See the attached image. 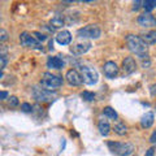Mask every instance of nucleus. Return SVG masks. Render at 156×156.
Masks as SVG:
<instances>
[{
    "mask_svg": "<svg viewBox=\"0 0 156 156\" xmlns=\"http://www.w3.org/2000/svg\"><path fill=\"white\" fill-rule=\"evenodd\" d=\"M126 44H128L129 50L135 53L136 56H139L140 58H146L148 57L147 55V44L143 42V39L140 37H136V35H128L126 37Z\"/></svg>",
    "mask_w": 156,
    "mask_h": 156,
    "instance_id": "1",
    "label": "nucleus"
},
{
    "mask_svg": "<svg viewBox=\"0 0 156 156\" xmlns=\"http://www.w3.org/2000/svg\"><path fill=\"white\" fill-rule=\"evenodd\" d=\"M108 147L119 156H130L134 152V146L128 142H108Z\"/></svg>",
    "mask_w": 156,
    "mask_h": 156,
    "instance_id": "2",
    "label": "nucleus"
},
{
    "mask_svg": "<svg viewBox=\"0 0 156 156\" xmlns=\"http://www.w3.org/2000/svg\"><path fill=\"white\" fill-rule=\"evenodd\" d=\"M20 42H21V44L23 47L31 48V50H39V51L43 50L42 43L39 42L35 37H33L31 34L27 33V31H23L21 35H20Z\"/></svg>",
    "mask_w": 156,
    "mask_h": 156,
    "instance_id": "3",
    "label": "nucleus"
},
{
    "mask_svg": "<svg viewBox=\"0 0 156 156\" xmlns=\"http://www.w3.org/2000/svg\"><path fill=\"white\" fill-rule=\"evenodd\" d=\"M41 85L44 89H56V87H60L62 85V78L58 77L56 74H52V73H44L43 78L41 80Z\"/></svg>",
    "mask_w": 156,
    "mask_h": 156,
    "instance_id": "4",
    "label": "nucleus"
},
{
    "mask_svg": "<svg viewBox=\"0 0 156 156\" xmlns=\"http://www.w3.org/2000/svg\"><path fill=\"white\" fill-rule=\"evenodd\" d=\"M77 35L83 39H98L101 35V30L98 25H87L77 31Z\"/></svg>",
    "mask_w": 156,
    "mask_h": 156,
    "instance_id": "5",
    "label": "nucleus"
},
{
    "mask_svg": "<svg viewBox=\"0 0 156 156\" xmlns=\"http://www.w3.org/2000/svg\"><path fill=\"white\" fill-rule=\"evenodd\" d=\"M33 96L34 99H37L38 101H42V103H47V101H51L55 99V92H52L50 90L44 89V87H33Z\"/></svg>",
    "mask_w": 156,
    "mask_h": 156,
    "instance_id": "6",
    "label": "nucleus"
},
{
    "mask_svg": "<svg viewBox=\"0 0 156 156\" xmlns=\"http://www.w3.org/2000/svg\"><path fill=\"white\" fill-rule=\"evenodd\" d=\"M80 70H81L82 81H83V83H86V85H95L96 82H98V80H99L98 72L94 69V68H90V66H81Z\"/></svg>",
    "mask_w": 156,
    "mask_h": 156,
    "instance_id": "7",
    "label": "nucleus"
},
{
    "mask_svg": "<svg viewBox=\"0 0 156 156\" xmlns=\"http://www.w3.org/2000/svg\"><path fill=\"white\" fill-rule=\"evenodd\" d=\"M65 80L70 86H80L82 82H83L82 81V77H81V73H78V70H76V69L68 70L65 74Z\"/></svg>",
    "mask_w": 156,
    "mask_h": 156,
    "instance_id": "8",
    "label": "nucleus"
},
{
    "mask_svg": "<svg viewBox=\"0 0 156 156\" xmlns=\"http://www.w3.org/2000/svg\"><path fill=\"white\" fill-rule=\"evenodd\" d=\"M103 72L107 78L113 80V78L117 77V74H119V66H117L115 61H107L103 66Z\"/></svg>",
    "mask_w": 156,
    "mask_h": 156,
    "instance_id": "9",
    "label": "nucleus"
},
{
    "mask_svg": "<svg viewBox=\"0 0 156 156\" xmlns=\"http://www.w3.org/2000/svg\"><path fill=\"white\" fill-rule=\"evenodd\" d=\"M122 73H124V76H129L131 74V73H134L136 70V62L133 57H125L124 58V61H122Z\"/></svg>",
    "mask_w": 156,
    "mask_h": 156,
    "instance_id": "10",
    "label": "nucleus"
},
{
    "mask_svg": "<svg viewBox=\"0 0 156 156\" xmlns=\"http://www.w3.org/2000/svg\"><path fill=\"white\" fill-rule=\"evenodd\" d=\"M138 23L143 27H156V18L151 13H143L138 17Z\"/></svg>",
    "mask_w": 156,
    "mask_h": 156,
    "instance_id": "11",
    "label": "nucleus"
},
{
    "mask_svg": "<svg viewBox=\"0 0 156 156\" xmlns=\"http://www.w3.org/2000/svg\"><path fill=\"white\" fill-rule=\"evenodd\" d=\"M91 48V43L90 42H80L76 43L74 46H72L70 52L74 53V55H83Z\"/></svg>",
    "mask_w": 156,
    "mask_h": 156,
    "instance_id": "12",
    "label": "nucleus"
},
{
    "mask_svg": "<svg viewBox=\"0 0 156 156\" xmlns=\"http://www.w3.org/2000/svg\"><path fill=\"white\" fill-rule=\"evenodd\" d=\"M65 61L61 58V56H51L47 60V66L51 69H61L64 68Z\"/></svg>",
    "mask_w": 156,
    "mask_h": 156,
    "instance_id": "13",
    "label": "nucleus"
},
{
    "mask_svg": "<svg viewBox=\"0 0 156 156\" xmlns=\"http://www.w3.org/2000/svg\"><path fill=\"white\" fill-rule=\"evenodd\" d=\"M56 42L61 46H68L72 42V34L68 30H62L56 35Z\"/></svg>",
    "mask_w": 156,
    "mask_h": 156,
    "instance_id": "14",
    "label": "nucleus"
},
{
    "mask_svg": "<svg viewBox=\"0 0 156 156\" xmlns=\"http://www.w3.org/2000/svg\"><path fill=\"white\" fill-rule=\"evenodd\" d=\"M155 122V115L152 112H147L146 115L142 116V119H140V125H142L143 129H148L151 126L154 125Z\"/></svg>",
    "mask_w": 156,
    "mask_h": 156,
    "instance_id": "15",
    "label": "nucleus"
},
{
    "mask_svg": "<svg viewBox=\"0 0 156 156\" xmlns=\"http://www.w3.org/2000/svg\"><path fill=\"white\" fill-rule=\"evenodd\" d=\"M140 38L143 39L146 44H156V30H150L147 33H144L142 34Z\"/></svg>",
    "mask_w": 156,
    "mask_h": 156,
    "instance_id": "16",
    "label": "nucleus"
},
{
    "mask_svg": "<svg viewBox=\"0 0 156 156\" xmlns=\"http://www.w3.org/2000/svg\"><path fill=\"white\" fill-rule=\"evenodd\" d=\"M98 129H99V131H100V134H101V135L107 136V135L109 134L111 125H109V122H108L107 120L101 119V120H99V122H98Z\"/></svg>",
    "mask_w": 156,
    "mask_h": 156,
    "instance_id": "17",
    "label": "nucleus"
},
{
    "mask_svg": "<svg viewBox=\"0 0 156 156\" xmlns=\"http://www.w3.org/2000/svg\"><path fill=\"white\" fill-rule=\"evenodd\" d=\"M103 113H104L105 117H108L109 120H117V117H119L117 112L112 108V107H105V108L103 109Z\"/></svg>",
    "mask_w": 156,
    "mask_h": 156,
    "instance_id": "18",
    "label": "nucleus"
},
{
    "mask_svg": "<svg viewBox=\"0 0 156 156\" xmlns=\"http://www.w3.org/2000/svg\"><path fill=\"white\" fill-rule=\"evenodd\" d=\"M115 133L119 135H125L128 133V128H126V125L124 122H117L115 125Z\"/></svg>",
    "mask_w": 156,
    "mask_h": 156,
    "instance_id": "19",
    "label": "nucleus"
},
{
    "mask_svg": "<svg viewBox=\"0 0 156 156\" xmlns=\"http://www.w3.org/2000/svg\"><path fill=\"white\" fill-rule=\"evenodd\" d=\"M143 8L146 13H150L151 11H154L156 8V0H146V2H143Z\"/></svg>",
    "mask_w": 156,
    "mask_h": 156,
    "instance_id": "20",
    "label": "nucleus"
},
{
    "mask_svg": "<svg viewBox=\"0 0 156 156\" xmlns=\"http://www.w3.org/2000/svg\"><path fill=\"white\" fill-rule=\"evenodd\" d=\"M51 25L53 27H56V29H60L64 26V18L60 17V16H56V17H53L51 20Z\"/></svg>",
    "mask_w": 156,
    "mask_h": 156,
    "instance_id": "21",
    "label": "nucleus"
},
{
    "mask_svg": "<svg viewBox=\"0 0 156 156\" xmlns=\"http://www.w3.org/2000/svg\"><path fill=\"white\" fill-rule=\"evenodd\" d=\"M82 98H83L85 100H87V101H92L95 99V95H94V92H90V91H83L82 92V95H81Z\"/></svg>",
    "mask_w": 156,
    "mask_h": 156,
    "instance_id": "22",
    "label": "nucleus"
},
{
    "mask_svg": "<svg viewBox=\"0 0 156 156\" xmlns=\"http://www.w3.org/2000/svg\"><path fill=\"white\" fill-rule=\"evenodd\" d=\"M0 41H2V42L8 41V33L4 30V29H2V30H0Z\"/></svg>",
    "mask_w": 156,
    "mask_h": 156,
    "instance_id": "23",
    "label": "nucleus"
},
{
    "mask_svg": "<svg viewBox=\"0 0 156 156\" xmlns=\"http://www.w3.org/2000/svg\"><path fill=\"white\" fill-rule=\"evenodd\" d=\"M0 60H2V70H4V68H5L7 62H8V58L5 56V53H2V56H0Z\"/></svg>",
    "mask_w": 156,
    "mask_h": 156,
    "instance_id": "24",
    "label": "nucleus"
},
{
    "mask_svg": "<svg viewBox=\"0 0 156 156\" xmlns=\"http://www.w3.org/2000/svg\"><path fill=\"white\" fill-rule=\"evenodd\" d=\"M34 35L37 37V39H38L39 42H43V41H46V39H47V37L44 35V34H42V33H38V31H35V33H34Z\"/></svg>",
    "mask_w": 156,
    "mask_h": 156,
    "instance_id": "25",
    "label": "nucleus"
},
{
    "mask_svg": "<svg viewBox=\"0 0 156 156\" xmlns=\"http://www.w3.org/2000/svg\"><path fill=\"white\" fill-rule=\"evenodd\" d=\"M9 104H11L12 107L18 105V99L16 96H11V98H9Z\"/></svg>",
    "mask_w": 156,
    "mask_h": 156,
    "instance_id": "26",
    "label": "nucleus"
},
{
    "mask_svg": "<svg viewBox=\"0 0 156 156\" xmlns=\"http://www.w3.org/2000/svg\"><path fill=\"white\" fill-rule=\"evenodd\" d=\"M21 108H22V111H23V112H31V111H33V107H31L30 104H29V103H23Z\"/></svg>",
    "mask_w": 156,
    "mask_h": 156,
    "instance_id": "27",
    "label": "nucleus"
},
{
    "mask_svg": "<svg viewBox=\"0 0 156 156\" xmlns=\"http://www.w3.org/2000/svg\"><path fill=\"white\" fill-rule=\"evenodd\" d=\"M140 7H143V2H140V0H136V2H134V7H133L134 11H138Z\"/></svg>",
    "mask_w": 156,
    "mask_h": 156,
    "instance_id": "28",
    "label": "nucleus"
},
{
    "mask_svg": "<svg viewBox=\"0 0 156 156\" xmlns=\"http://www.w3.org/2000/svg\"><path fill=\"white\" fill-rule=\"evenodd\" d=\"M154 155H155V147L148 148L147 151H146V154H144V156H154Z\"/></svg>",
    "mask_w": 156,
    "mask_h": 156,
    "instance_id": "29",
    "label": "nucleus"
},
{
    "mask_svg": "<svg viewBox=\"0 0 156 156\" xmlns=\"http://www.w3.org/2000/svg\"><path fill=\"white\" fill-rule=\"evenodd\" d=\"M150 92H151V95L152 96H156V83H154L152 86L150 87Z\"/></svg>",
    "mask_w": 156,
    "mask_h": 156,
    "instance_id": "30",
    "label": "nucleus"
},
{
    "mask_svg": "<svg viewBox=\"0 0 156 156\" xmlns=\"http://www.w3.org/2000/svg\"><path fill=\"white\" fill-rule=\"evenodd\" d=\"M150 142L152 143V144L156 143V131H154V133L151 134V136H150Z\"/></svg>",
    "mask_w": 156,
    "mask_h": 156,
    "instance_id": "31",
    "label": "nucleus"
},
{
    "mask_svg": "<svg viewBox=\"0 0 156 156\" xmlns=\"http://www.w3.org/2000/svg\"><path fill=\"white\" fill-rule=\"evenodd\" d=\"M8 98V92L7 91H2V94H0V99L4 100V99H7Z\"/></svg>",
    "mask_w": 156,
    "mask_h": 156,
    "instance_id": "32",
    "label": "nucleus"
}]
</instances>
